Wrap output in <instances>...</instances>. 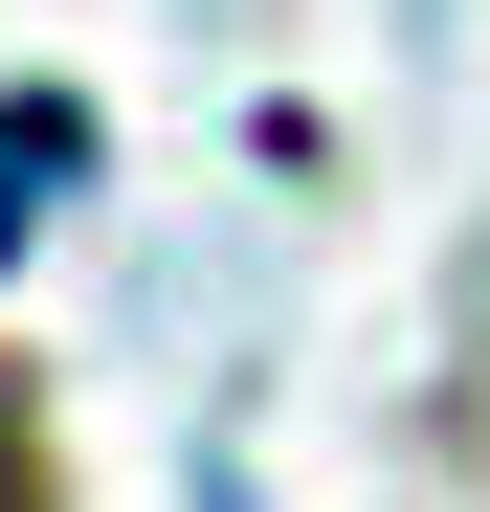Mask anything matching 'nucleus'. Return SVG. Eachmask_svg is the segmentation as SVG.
<instances>
[{"instance_id":"2","label":"nucleus","mask_w":490,"mask_h":512,"mask_svg":"<svg viewBox=\"0 0 490 512\" xmlns=\"http://www.w3.org/2000/svg\"><path fill=\"white\" fill-rule=\"evenodd\" d=\"M0 512H45V468H23V446H0Z\"/></svg>"},{"instance_id":"1","label":"nucleus","mask_w":490,"mask_h":512,"mask_svg":"<svg viewBox=\"0 0 490 512\" xmlns=\"http://www.w3.org/2000/svg\"><path fill=\"white\" fill-rule=\"evenodd\" d=\"M67 179V112H23V134H0V245H23V201Z\"/></svg>"}]
</instances>
